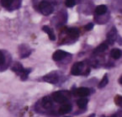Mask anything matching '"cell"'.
I'll return each mask as SVG.
<instances>
[{
	"label": "cell",
	"instance_id": "6da1fadb",
	"mask_svg": "<svg viewBox=\"0 0 122 117\" xmlns=\"http://www.w3.org/2000/svg\"><path fill=\"white\" fill-rule=\"evenodd\" d=\"M0 4L5 9L13 10L21 6V0H0Z\"/></svg>",
	"mask_w": 122,
	"mask_h": 117
},
{
	"label": "cell",
	"instance_id": "7a4b0ae2",
	"mask_svg": "<svg viewBox=\"0 0 122 117\" xmlns=\"http://www.w3.org/2000/svg\"><path fill=\"white\" fill-rule=\"evenodd\" d=\"M40 11L44 15H50L53 12V6L47 1H41L39 4Z\"/></svg>",
	"mask_w": 122,
	"mask_h": 117
},
{
	"label": "cell",
	"instance_id": "3957f363",
	"mask_svg": "<svg viewBox=\"0 0 122 117\" xmlns=\"http://www.w3.org/2000/svg\"><path fill=\"white\" fill-rule=\"evenodd\" d=\"M83 66H84V64H83V62H82V61H77V62L74 63V64L72 65V68H71V73L74 76L80 75V74L82 73V72H83Z\"/></svg>",
	"mask_w": 122,
	"mask_h": 117
},
{
	"label": "cell",
	"instance_id": "277c9868",
	"mask_svg": "<svg viewBox=\"0 0 122 117\" xmlns=\"http://www.w3.org/2000/svg\"><path fill=\"white\" fill-rule=\"evenodd\" d=\"M52 98L56 102L60 103V104H63V103H66L67 101L66 96L62 92H60V91L53 93L52 94Z\"/></svg>",
	"mask_w": 122,
	"mask_h": 117
},
{
	"label": "cell",
	"instance_id": "5b68a950",
	"mask_svg": "<svg viewBox=\"0 0 122 117\" xmlns=\"http://www.w3.org/2000/svg\"><path fill=\"white\" fill-rule=\"evenodd\" d=\"M44 81L47 82V83H56L58 82V75L56 73V72H51V73L46 75L45 77H43Z\"/></svg>",
	"mask_w": 122,
	"mask_h": 117
},
{
	"label": "cell",
	"instance_id": "8992f818",
	"mask_svg": "<svg viewBox=\"0 0 122 117\" xmlns=\"http://www.w3.org/2000/svg\"><path fill=\"white\" fill-rule=\"evenodd\" d=\"M67 55L68 54H67L66 51H64L57 50L53 53V55H52V58H53L54 61H61V60L64 59Z\"/></svg>",
	"mask_w": 122,
	"mask_h": 117
},
{
	"label": "cell",
	"instance_id": "52a82bcc",
	"mask_svg": "<svg viewBox=\"0 0 122 117\" xmlns=\"http://www.w3.org/2000/svg\"><path fill=\"white\" fill-rule=\"evenodd\" d=\"M116 37H117V31L115 29V27H113L111 29V31L108 33L107 35L108 41H109V42L110 44H113L116 41Z\"/></svg>",
	"mask_w": 122,
	"mask_h": 117
},
{
	"label": "cell",
	"instance_id": "ba28073f",
	"mask_svg": "<svg viewBox=\"0 0 122 117\" xmlns=\"http://www.w3.org/2000/svg\"><path fill=\"white\" fill-rule=\"evenodd\" d=\"M76 95L79 96V97H86L90 94V90L88 88H78L75 92Z\"/></svg>",
	"mask_w": 122,
	"mask_h": 117
},
{
	"label": "cell",
	"instance_id": "9c48e42d",
	"mask_svg": "<svg viewBox=\"0 0 122 117\" xmlns=\"http://www.w3.org/2000/svg\"><path fill=\"white\" fill-rule=\"evenodd\" d=\"M41 105L46 110H49L52 107V101L50 97L46 96V97H44L41 100Z\"/></svg>",
	"mask_w": 122,
	"mask_h": 117
},
{
	"label": "cell",
	"instance_id": "30bf717a",
	"mask_svg": "<svg viewBox=\"0 0 122 117\" xmlns=\"http://www.w3.org/2000/svg\"><path fill=\"white\" fill-rule=\"evenodd\" d=\"M72 111V105L70 104H65L62 105L59 109V113L61 115H65V114L70 113Z\"/></svg>",
	"mask_w": 122,
	"mask_h": 117
},
{
	"label": "cell",
	"instance_id": "8fae6325",
	"mask_svg": "<svg viewBox=\"0 0 122 117\" xmlns=\"http://www.w3.org/2000/svg\"><path fill=\"white\" fill-rule=\"evenodd\" d=\"M42 30H43V31H45V32L46 33L47 35H48L51 40V41H55V40H56V36H55V34H54L53 31H52V30L51 29L49 26H47V25H45V26H43Z\"/></svg>",
	"mask_w": 122,
	"mask_h": 117
},
{
	"label": "cell",
	"instance_id": "7c38bea8",
	"mask_svg": "<svg viewBox=\"0 0 122 117\" xmlns=\"http://www.w3.org/2000/svg\"><path fill=\"white\" fill-rule=\"evenodd\" d=\"M67 35L72 39H76L79 36V31L77 28H70L67 30Z\"/></svg>",
	"mask_w": 122,
	"mask_h": 117
},
{
	"label": "cell",
	"instance_id": "4fadbf2b",
	"mask_svg": "<svg viewBox=\"0 0 122 117\" xmlns=\"http://www.w3.org/2000/svg\"><path fill=\"white\" fill-rule=\"evenodd\" d=\"M12 70L16 72L17 74L20 75V74L22 73V72L25 70V68H24L23 66H22L20 62H15V64H14V66L12 67Z\"/></svg>",
	"mask_w": 122,
	"mask_h": 117
},
{
	"label": "cell",
	"instance_id": "5bb4252c",
	"mask_svg": "<svg viewBox=\"0 0 122 117\" xmlns=\"http://www.w3.org/2000/svg\"><path fill=\"white\" fill-rule=\"evenodd\" d=\"M88 99H86L85 97H81V99L77 101V105L80 109H85L88 105Z\"/></svg>",
	"mask_w": 122,
	"mask_h": 117
},
{
	"label": "cell",
	"instance_id": "9a60e30c",
	"mask_svg": "<svg viewBox=\"0 0 122 117\" xmlns=\"http://www.w3.org/2000/svg\"><path fill=\"white\" fill-rule=\"evenodd\" d=\"M121 54H122L121 51H120V49H117V48L113 49V50L110 51V56H111L112 58H114L115 60H117V59H119V58H120Z\"/></svg>",
	"mask_w": 122,
	"mask_h": 117
},
{
	"label": "cell",
	"instance_id": "2e32d148",
	"mask_svg": "<svg viewBox=\"0 0 122 117\" xmlns=\"http://www.w3.org/2000/svg\"><path fill=\"white\" fill-rule=\"evenodd\" d=\"M107 12V7L105 5H99L95 9V14L97 15H103Z\"/></svg>",
	"mask_w": 122,
	"mask_h": 117
},
{
	"label": "cell",
	"instance_id": "e0dca14e",
	"mask_svg": "<svg viewBox=\"0 0 122 117\" xmlns=\"http://www.w3.org/2000/svg\"><path fill=\"white\" fill-rule=\"evenodd\" d=\"M108 48V46L107 44L105 43H103V44H100L97 48L94 50V53H101V52H104V51Z\"/></svg>",
	"mask_w": 122,
	"mask_h": 117
},
{
	"label": "cell",
	"instance_id": "ac0fdd59",
	"mask_svg": "<svg viewBox=\"0 0 122 117\" xmlns=\"http://www.w3.org/2000/svg\"><path fill=\"white\" fill-rule=\"evenodd\" d=\"M108 83H109V78H108V75H107V74H105V75L104 76V77L102 78V80L100 81V83H99V88H104V87H105L106 85L108 84Z\"/></svg>",
	"mask_w": 122,
	"mask_h": 117
},
{
	"label": "cell",
	"instance_id": "d6986e66",
	"mask_svg": "<svg viewBox=\"0 0 122 117\" xmlns=\"http://www.w3.org/2000/svg\"><path fill=\"white\" fill-rule=\"evenodd\" d=\"M30 69H25V70L22 72V73L20 74V78H21V80H23V81H25V80L27 79V77H28V76H29L30 72Z\"/></svg>",
	"mask_w": 122,
	"mask_h": 117
},
{
	"label": "cell",
	"instance_id": "ffe728a7",
	"mask_svg": "<svg viewBox=\"0 0 122 117\" xmlns=\"http://www.w3.org/2000/svg\"><path fill=\"white\" fill-rule=\"evenodd\" d=\"M115 103L118 106L122 107V96L117 95L116 97L115 98Z\"/></svg>",
	"mask_w": 122,
	"mask_h": 117
},
{
	"label": "cell",
	"instance_id": "44dd1931",
	"mask_svg": "<svg viewBox=\"0 0 122 117\" xmlns=\"http://www.w3.org/2000/svg\"><path fill=\"white\" fill-rule=\"evenodd\" d=\"M65 4H66V7L72 8L76 4V1L75 0H66L65 1Z\"/></svg>",
	"mask_w": 122,
	"mask_h": 117
},
{
	"label": "cell",
	"instance_id": "7402d4cb",
	"mask_svg": "<svg viewBox=\"0 0 122 117\" xmlns=\"http://www.w3.org/2000/svg\"><path fill=\"white\" fill-rule=\"evenodd\" d=\"M4 62H5V56L2 51H0V67L4 66Z\"/></svg>",
	"mask_w": 122,
	"mask_h": 117
},
{
	"label": "cell",
	"instance_id": "603a6c76",
	"mask_svg": "<svg viewBox=\"0 0 122 117\" xmlns=\"http://www.w3.org/2000/svg\"><path fill=\"white\" fill-rule=\"evenodd\" d=\"M93 28V23H89V24H88V25H85V30H86V31H91Z\"/></svg>",
	"mask_w": 122,
	"mask_h": 117
},
{
	"label": "cell",
	"instance_id": "cb8c5ba5",
	"mask_svg": "<svg viewBox=\"0 0 122 117\" xmlns=\"http://www.w3.org/2000/svg\"><path fill=\"white\" fill-rule=\"evenodd\" d=\"M116 117H122V110H120V111H119L118 113L116 114Z\"/></svg>",
	"mask_w": 122,
	"mask_h": 117
},
{
	"label": "cell",
	"instance_id": "d4e9b609",
	"mask_svg": "<svg viewBox=\"0 0 122 117\" xmlns=\"http://www.w3.org/2000/svg\"><path fill=\"white\" fill-rule=\"evenodd\" d=\"M118 41H119V44H120V45H122L121 39H120V36H118Z\"/></svg>",
	"mask_w": 122,
	"mask_h": 117
},
{
	"label": "cell",
	"instance_id": "484cf974",
	"mask_svg": "<svg viewBox=\"0 0 122 117\" xmlns=\"http://www.w3.org/2000/svg\"><path fill=\"white\" fill-rule=\"evenodd\" d=\"M119 83H120V84H122V76L120 77V79H119Z\"/></svg>",
	"mask_w": 122,
	"mask_h": 117
},
{
	"label": "cell",
	"instance_id": "4316f807",
	"mask_svg": "<svg viewBox=\"0 0 122 117\" xmlns=\"http://www.w3.org/2000/svg\"><path fill=\"white\" fill-rule=\"evenodd\" d=\"M88 117H95V114H92V115H90Z\"/></svg>",
	"mask_w": 122,
	"mask_h": 117
},
{
	"label": "cell",
	"instance_id": "83f0119b",
	"mask_svg": "<svg viewBox=\"0 0 122 117\" xmlns=\"http://www.w3.org/2000/svg\"><path fill=\"white\" fill-rule=\"evenodd\" d=\"M110 117H116V115H113V116H110Z\"/></svg>",
	"mask_w": 122,
	"mask_h": 117
},
{
	"label": "cell",
	"instance_id": "f1b7e54d",
	"mask_svg": "<svg viewBox=\"0 0 122 117\" xmlns=\"http://www.w3.org/2000/svg\"><path fill=\"white\" fill-rule=\"evenodd\" d=\"M65 117H70V116H65Z\"/></svg>",
	"mask_w": 122,
	"mask_h": 117
}]
</instances>
